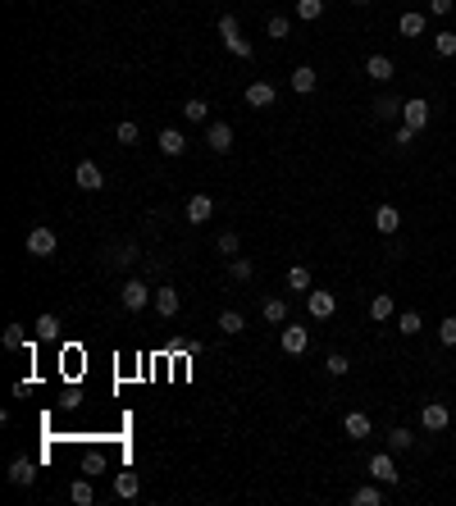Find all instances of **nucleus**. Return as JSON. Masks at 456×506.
<instances>
[{"label":"nucleus","instance_id":"obj_1","mask_svg":"<svg viewBox=\"0 0 456 506\" xmlns=\"http://www.w3.org/2000/svg\"><path fill=\"white\" fill-rule=\"evenodd\" d=\"M55 247H60V237H55V228H46V223H37V228L27 233V256H55Z\"/></svg>","mask_w":456,"mask_h":506},{"label":"nucleus","instance_id":"obj_2","mask_svg":"<svg viewBox=\"0 0 456 506\" xmlns=\"http://www.w3.org/2000/svg\"><path fill=\"white\" fill-rule=\"evenodd\" d=\"M420 424H424L429 433H443V429L452 424V411H448L443 402H424V411H420Z\"/></svg>","mask_w":456,"mask_h":506},{"label":"nucleus","instance_id":"obj_3","mask_svg":"<svg viewBox=\"0 0 456 506\" xmlns=\"http://www.w3.org/2000/svg\"><path fill=\"white\" fill-rule=\"evenodd\" d=\"M365 470H370V479H374V483H397V479H402V474H397V465H393V456H388V452H374Z\"/></svg>","mask_w":456,"mask_h":506},{"label":"nucleus","instance_id":"obj_4","mask_svg":"<svg viewBox=\"0 0 456 506\" xmlns=\"http://www.w3.org/2000/svg\"><path fill=\"white\" fill-rule=\"evenodd\" d=\"M402 123H406V128H415V132H420V128H429V101L411 96V101L402 105Z\"/></svg>","mask_w":456,"mask_h":506},{"label":"nucleus","instance_id":"obj_5","mask_svg":"<svg viewBox=\"0 0 456 506\" xmlns=\"http://www.w3.org/2000/svg\"><path fill=\"white\" fill-rule=\"evenodd\" d=\"M73 183H78V187H82V192H101V187H105V173H101V164L82 160V164H78V169H73Z\"/></svg>","mask_w":456,"mask_h":506},{"label":"nucleus","instance_id":"obj_6","mask_svg":"<svg viewBox=\"0 0 456 506\" xmlns=\"http://www.w3.org/2000/svg\"><path fill=\"white\" fill-rule=\"evenodd\" d=\"M306 310H310L315 319H328V315L338 310V297H333V292H324V288H319V292H306Z\"/></svg>","mask_w":456,"mask_h":506},{"label":"nucleus","instance_id":"obj_7","mask_svg":"<svg viewBox=\"0 0 456 506\" xmlns=\"http://www.w3.org/2000/svg\"><path fill=\"white\" fill-rule=\"evenodd\" d=\"M206 146L215 155H228L233 151V128L228 123H206Z\"/></svg>","mask_w":456,"mask_h":506},{"label":"nucleus","instance_id":"obj_8","mask_svg":"<svg viewBox=\"0 0 456 506\" xmlns=\"http://www.w3.org/2000/svg\"><path fill=\"white\" fill-rule=\"evenodd\" d=\"M147 301H155V297H151V288L142 283V278H128V283H123V306L128 310H142Z\"/></svg>","mask_w":456,"mask_h":506},{"label":"nucleus","instance_id":"obj_9","mask_svg":"<svg viewBox=\"0 0 456 506\" xmlns=\"http://www.w3.org/2000/svg\"><path fill=\"white\" fill-rule=\"evenodd\" d=\"M306 347H310V333H306V328H302V324H283V352H288V356H302Z\"/></svg>","mask_w":456,"mask_h":506},{"label":"nucleus","instance_id":"obj_10","mask_svg":"<svg viewBox=\"0 0 456 506\" xmlns=\"http://www.w3.org/2000/svg\"><path fill=\"white\" fill-rule=\"evenodd\" d=\"M374 228H379L383 237H393V233L402 228V210H397V206H379V210H374Z\"/></svg>","mask_w":456,"mask_h":506},{"label":"nucleus","instance_id":"obj_11","mask_svg":"<svg viewBox=\"0 0 456 506\" xmlns=\"http://www.w3.org/2000/svg\"><path fill=\"white\" fill-rule=\"evenodd\" d=\"M210 215H215V201H210L206 192H197V197L187 201V223H206Z\"/></svg>","mask_w":456,"mask_h":506},{"label":"nucleus","instance_id":"obj_12","mask_svg":"<svg viewBox=\"0 0 456 506\" xmlns=\"http://www.w3.org/2000/svg\"><path fill=\"white\" fill-rule=\"evenodd\" d=\"M247 105L251 110H269V105H274V87L269 82H251L247 87Z\"/></svg>","mask_w":456,"mask_h":506},{"label":"nucleus","instance_id":"obj_13","mask_svg":"<svg viewBox=\"0 0 456 506\" xmlns=\"http://www.w3.org/2000/svg\"><path fill=\"white\" fill-rule=\"evenodd\" d=\"M178 306H183V297H178L173 288H155V310H160L164 319H173V315H178Z\"/></svg>","mask_w":456,"mask_h":506},{"label":"nucleus","instance_id":"obj_14","mask_svg":"<svg viewBox=\"0 0 456 506\" xmlns=\"http://www.w3.org/2000/svg\"><path fill=\"white\" fill-rule=\"evenodd\" d=\"M32 479H37V461H27V456H18V461L9 465V483H18V488H27Z\"/></svg>","mask_w":456,"mask_h":506},{"label":"nucleus","instance_id":"obj_15","mask_svg":"<svg viewBox=\"0 0 456 506\" xmlns=\"http://www.w3.org/2000/svg\"><path fill=\"white\" fill-rule=\"evenodd\" d=\"M160 151L169 155V160H178V155L187 151V137H183L178 128H164V132H160Z\"/></svg>","mask_w":456,"mask_h":506},{"label":"nucleus","instance_id":"obj_16","mask_svg":"<svg viewBox=\"0 0 456 506\" xmlns=\"http://www.w3.org/2000/svg\"><path fill=\"white\" fill-rule=\"evenodd\" d=\"M402 105L406 101H397V96H379V101H374V119H383V123L402 119Z\"/></svg>","mask_w":456,"mask_h":506},{"label":"nucleus","instance_id":"obj_17","mask_svg":"<svg viewBox=\"0 0 456 506\" xmlns=\"http://www.w3.org/2000/svg\"><path fill=\"white\" fill-rule=\"evenodd\" d=\"M343 429L352 433L356 443H361V438H370V429H374V424H370V415H365V411H352V415L343 420Z\"/></svg>","mask_w":456,"mask_h":506},{"label":"nucleus","instance_id":"obj_18","mask_svg":"<svg viewBox=\"0 0 456 506\" xmlns=\"http://www.w3.org/2000/svg\"><path fill=\"white\" fill-rule=\"evenodd\" d=\"M365 73H370L374 82H388L397 69H393V60H388V55H370V60H365Z\"/></svg>","mask_w":456,"mask_h":506},{"label":"nucleus","instance_id":"obj_19","mask_svg":"<svg viewBox=\"0 0 456 506\" xmlns=\"http://www.w3.org/2000/svg\"><path fill=\"white\" fill-rule=\"evenodd\" d=\"M260 315H265L269 324H288V301L283 297H269L265 306H260Z\"/></svg>","mask_w":456,"mask_h":506},{"label":"nucleus","instance_id":"obj_20","mask_svg":"<svg viewBox=\"0 0 456 506\" xmlns=\"http://www.w3.org/2000/svg\"><path fill=\"white\" fill-rule=\"evenodd\" d=\"M315 82H319V73L310 69V64H302V69H292V92H315Z\"/></svg>","mask_w":456,"mask_h":506},{"label":"nucleus","instance_id":"obj_21","mask_svg":"<svg viewBox=\"0 0 456 506\" xmlns=\"http://www.w3.org/2000/svg\"><path fill=\"white\" fill-rule=\"evenodd\" d=\"M183 119H187V123H206L210 119V105L201 101V96H192V101L183 105Z\"/></svg>","mask_w":456,"mask_h":506},{"label":"nucleus","instance_id":"obj_22","mask_svg":"<svg viewBox=\"0 0 456 506\" xmlns=\"http://www.w3.org/2000/svg\"><path fill=\"white\" fill-rule=\"evenodd\" d=\"M114 493H119V498H137L142 479H137V474H114Z\"/></svg>","mask_w":456,"mask_h":506},{"label":"nucleus","instance_id":"obj_23","mask_svg":"<svg viewBox=\"0 0 456 506\" xmlns=\"http://www.w3.org/2000/svg\"><path fill=\"white\" fill-rule=\"evenodd\" d=\"M420 315H415V310H402V315H397V333H402V338H415V333H420Z\"/></svg>","mask_w":456,"mask_h":506},{"label":"nucleus","instance_id":"obj_24","mask_svg":"<svg viewBox=\"0 0 456 506\" xmlns=\"http://www.w3.org/2000/svg\"><path fill=\"white\" fill-rule=\"evenodd\" d=\"M242 328H247V319L238 315V310H224V315H219V333H228V338H238Z\"/></svg>","mask_w":456,"mask_h":506},{"label":"nucleus","instance_id":"obj_25","mask_svg":"<svg viewBox=\"0 0 456 506\" xmlns=\"http://www.w3.org/2000/svg\"><path fill=\"white\" fill-rule=\"evenodd\" d=\"M397 27H402V37H420L429 23H424V14H415V9H411V14H402V23H397Z\"/></svg>","mask_w":456,"mask_h":506},{"label":"nucleus","instance_id":"obj_26","mask_svg":"<svg viewBox=\"0 0 456 506\" xmlns=\"http://www.w3.org/2000/svg\"><path fill=\"white\" fill-rule=\"evenodd\" d=\"M370 319H379V324H383V319H393V297H388V292H379V297L370 301Z\"/></svg>","mask_w":456,"mask_h":506},{"label":"nucleus","instance_id":"obj_27","mask_svg":"<svg viewBox=\"0 0 456 506\" xmlns=\"http://www.w3.org/2000/svg\"><path fill=\"white\" fill-rule=\"evenodd\" d=\"M352 502H356V506H379V502H383V493L374 488V483H361V488L352 493Z\"/></svg>","mask_w":456,"mask_h":506},{"label":"nucleus","instance_id":"obj_28","mask_svg":"<svg viewBox=\"0 0 456 506\" xmlns=\"http://www.w3.org/2000/svg\"><path fill=\"white\" fill-rule=\"evenodd\" d=\"M288 288H292V292H310V269L306 265H292V269H288Z\"/></svg>","mask_w":456,"mask_h":506},{"label":"nucleus","instance_id":"obj_29","mask_svg":"<svg viewBox=\"0 0 456 506\" xmlns=\"http://www.w3.org/2000/svg\"><path fill=\"white\" fill-rule=\"evenodd\" d=\"M215 247H219V256H238V251H242V237H238L233 228H224V233H219V242H215Z\"/></svg>","mask_w":456,"mask_h":506},{"label":"nucleus","instance_id":"obj_30","mask_svg":"<svg viewBox=\"0 0 456 506\" xmlns=\"http://www.w3.org/2000/svg\"><path fill=\"white\" fill-rule=\"evenodd\" d=\"M433 51H438L443 60H452L456 55V32H433Z\"/></svg>","mask_w":456,"mask_h":506},{"label":"nucleus","instance_id":"obj_31","mask_svg":"<svg viewBox=\"0 0 456 506\" xmlns=\"http://www.w3.org/2000/svg\"><path fill=\"white\" fill-rule=\"evenodd\" d=\"M69 498H73L78 506H92V502H96V488H92V483H87V479H78L73 488H69Z\"/></svg>","mask_w":456,"mask_h":506},{"label":"nucleus","instance_id":"obj_32","mask_svg":"<svg viewBox=\"0 0 456 506\" xmlns=\"http://www.w3.org/2000/svg\"><path fill=\"white\" fill-rule=\"evenodd\" d=\"M319 14H324V0H297V18H306V23H315Z\"/></svg>","mask_w":456,"mask_h":506},{"label":"nucleus","instance_id":"obj_33","mask_svg":"<svg viewBox=\"0 0 456 506\" xmlns=\"http://www.w3.org/2000/svg\"><path fill=\"white\" fill-rule=\"evenodd\" d=\"M37 338H60V319H55L51 310H46L42 319H37Z\"/></svg>","mask_w":456,"mask_h":506},{"label":"nucleus","instance_id":"obj_34","mask_svg":"<svg viewBox=\"0 0 456 506\" xmlns=\"http://www.w3.org/2000/svg\"><path fill=\"white\" fill-rule=\"evenodd\" d=\"M224 46H228L233 55H238V60H251V42H247L242 32H238V37H224Z\"/></svg>","mask_w":456,"mask_h":506},{"label":"nucleus","instance_id":"obj_35","mask_svg":"<svg viewBox=\"0 0 456 506\" xmlns=\"http://www.w3.org/2000/svg\"><path fill=\"white\" fill-rule=\"evenodd\" d=\"M5 347H9V352H18V347H27V333H23V324H9V328H5Z\"/></svg>","mask_w":456,"mask_h":506},{"label":"nucleus","instance_id":"obj_36","mask_svg":"<svg viewBox=\"0 0 456 506\" xmlns=\"http://www.w3.org/2000/svg\"><path fill=\"white\" fill-rule=\"evenodd\" d=\"M324 369H328V374H333V378H343L347 369H352V361H347L343 352H333V356H328V361H324Z\"/></svg>","mask_w":456,"mask_h":506},{"label":"nucleus","instance_id":"obj_37","mask_svg":"<svg viewBox=\"0 0 456 506\" xmlns=\"http://www.w3.org/2000/svg\"><path fill=\"white\" fill-rule=\"evenodd\" d=\"M388 438H393V452H406V447H415V433H411V429H393Z\"/></svg>","mask_w":456,"mask_h":506},{"label":"nucleus","instance_id":"obj_38","mask_svg":"<svg viewBox=\"0 0 456 506\" xmlns=\"http://www.w3.org/2000/svg\"><path fill=\"white\" fill-rule=\"evenodd\" d=\"M265 27H269V37H278V42H283V37H288V32H292V23H288V18H283V14H274V18H269V23H265Z\"/></svg>","mask_w":456,"mask_h":506},{"label":"nucleus","instance_id":"obj_39","mask_svg":"<svg viewBox=\"0 0 456 506\" xmlns=\"http://www.w3.org/2000/svg\"><path fill=\"white\" fill-rule=\"evenodd\" d=\"M228 274H233V278H242V283H247V278L256 274V265H251V260H242V256H238V260H233V265H228Z\"/></svg>","mask_w":456,"mask_h":506},{"label":"nucleus","instance_id":"obj_40","mask_svg":"<svg viewBox=\"0 0 456 506\" xmlns=\"http://www.w3.org/2000/svg\"><path fill=\"white\" fill-rule=\"evenodd\" d=\"M438 338H443L448 347H456V315H448V319L438 324Z\"/></svg>","mask_w":456,"mask_h":506},{"label":"nucleus","instance_id":"obj_41","mask_svg":"<svg viewBox=\"0 0 456 506\" xmlns=\"http://www.w3.org/2000/svg\"><path fill=\"white\" fill-rule=\"evenodd\" d=\"M114 137H119L123 146H133V142H137V123H119V128H114Z\"/></svg>","mask_w":456,"mask_h":506},{"label":"nucleus","instance_id":"obj_42","mask_svg":"<svg viewBox=\"0 0 456 506\" xmlns=\"http://www.w3.org/2000/svg\"><path fill=\"white\" fill-rule=\"evenodd\" d=\"M219 37H238V18H233V14L219 18Z\"/></svg>","mask_w":456,"mask_h":506},{"label":"nucleus","instance_id":"obj_43","mask_svg":"<svg viewBox=\"0 0 456 506\" xmlns=\"http://www.w3.org/2000/svg\"><path fill=\"white\" fill-rule=\"evenodd\" d=\"M393 142H397V146H411V142H415V128H406V123H402V128L393 132Z\"/></svg>","mask_w":456,"mask_h":506},{"label":"nucleus","instance_id":"obj_44","mask_svg":"<svg viewBox=\"0 0 456 506\" xmlns=\"http://www.w3.org/2000/svg\"><path fill=\"white\" fill-rule=\"evenodd\" d=\"M133 256H137V251H133V247H119V251H114L110 260H114V265H133Z\"/></svg>","mask_w":456,"mask_h":506},{"label":"nucleus","instance_id":"obj_45","mask_svg":"<svg viewBox=\"0 0 456 506\" xmlns=\"http://www.w3.org/2000/svg\"><path fill=\"white\" fill-rule=\"evenodd\" d=\"M429 14H452V0H429Z\"/></svg>","mask_w":456,"mask_h":506},{"label":"nucleus","instance_id":"obj_46","mask_svg":"<svg viewBox=\"0 0 456 506\" xmlns=\"http://www.w3.org/2000/svg\"><path fill=\"white\" fill-rule=\"evenodd\" d=\"M352 5H370V0H352Z\"/></svg>","mask_w":456,"mask_h":506}]
</instances>
